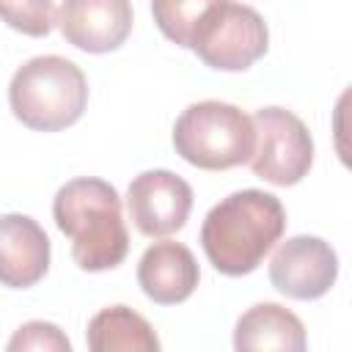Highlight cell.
<instances>
[{
    "mask_svg": "<svg viewBox=\"0 0 352 352\" xmlns=\"http://www.w3.org/2000/svg\"><path fill=\"white\" fill-rule=\"evenodd\" d=\"M283 228L286 209L272 192L239 190L206 212L201 248L217 272L239 278L264 261Z\"/></svg>",
    "mask_w": 352,
    "mask_h": 352,
    "instance_id": "cell-1",
    "label": "cell"
},
{
    "mask_svg": "<svg viewBox=\"0 0 352 352\" xmlns=\"http://www.w3.org/2000/svg\"><path fill=\"white\" fill-rule=\"evenodd\" d=\"M58 228L72 239V258L85 272L113 270L126 258L129 234L121 198L104 179L82 176L66 182L52 201Z\"/></svg>",
    "mask_w": 352,
    "mask_h": 352,
    "instance_id": "cell-2",
    "label": "cell"
},
{
    "mask_svg": "<svg viewBox=\"0 0 352 352\" xmlns=\"http://www.w3.org/2000/svg\"><path fill=\"white\" fill-rule=\"evenodd\" d=\"M16 121L36 132H58L80 121L88 104V82L77 63L60 55H38L22 63L8 85Z\"/></svg>",
    "mask_w": 352,
    "mask_h": 352,
    "instance_id": "cell-3",
    "label": "cell"
},
{
    "mask_svg": "<svg viewBox=\"0 0 352 352\" xmlns=\"http://www.w3.org/2000/svg\"><path fill=\"white\" fill-rule=\"evenodd\" d=\"M253 143V118L217 99L190 104L173 124L176 154L201 170H226L248 162Z\"/></svg>",
    "mask_w": 352,
    "mask_h": 352,
    "instance_id": "cell-4",
    "label": "cell"
},
{
    "mask_svg": "<svg viewBox=\"0 0 352 352\" xmlns=\"http://www.w3.org/2000/svg\"><path fill=\"white\" fill-rule=\"evenodd\" d=\"M270 47V30L250 6L223 0L198 25L190 50L217 72H245Z\"/></svg>",
    "mask_w": 352,
    "mask_h": 352,
    "instance_id": "cell-5",
    "label": "cell"
},
{
    "mask_svg": "<svg viewBox=\"0 0 352 352\" xmlns=\"http://www.w3.org/2000/svg\"><path fill=\"white\" fill-rule=\"evenodd\" d=\"M256 143L250 170L278 187L297 184L308 176L314 162V140L308 126L286 107H261L253 116Z\"/></svg>",
    "mask_w": 352,
    "mask_h": 352,
    "instance_id": "cell-6",
    "label": "cell"
},
{
    "mask_svg": "<svg viewBox=\"0 0 352 352\" xmlns=\"http://www.w3.org/2000/svg\"><path fill=\"white\" fill-rule=\"evenodd\" d=\"M126 206L143 236H168L184 228L192 209V187L173 170H143L126 190Z\"/></svg>",
    "mask_w": 352,
    "mask_h": 352,
    "instance_id": "cell-7",
    "label": "cell"
},
{
    "mask_svg": "<svg viewBox=\"0 0 352 352\" xmlns=\"http://www.w3.org/2000/svg\"><path fill=\"white\" fill-rule=\"evenodd\" d=\"M338 278V256L319 236H292L280 242L270 261L272 286L292 300H319Z\"/></svg>",
    "mask_w": 352,
    "mask_h": 352,
    "instance_id": "cell-8",
    "label": "cell"
},
{
    "mask_svg": "<svg viewBox=\"0 0 352 352\" xmlns=\"http://www.w3.org/2000/svg\"><path fill=\"white\" fill-rule=\"evenodd\" d=\"M55 25L63 38L82 52H113L132 30L129 0H63Z\"/></svg>",
    "mask_w": 352,
    "mask_h": 352,
    "instance_id": "cell-9",
    "label": "cell"
},
{
    "mask_svg": "<svg viewBox=\"0 0 352 352\" xmlns=\"http://www.w3.org/2000/svg\"><path fill=\"white\" fill-rule=\"evenodd\" d=\"M50 270V239L28 214L0 217V283L8 289L36 286Z\"/></svg>",
    "mask_w": 352,
    "mask_h": 352,
    "instance_id": "cell-10",
    "label": "cell"
},
{
    "mask_svg": "<svg viewBox=\"0 0 352 352\" xmlns=\"http://www.w3.org/2000/svg\"><path fill=\"white\" fill-rule=\"evenodd\" d=\"M201 280L198 261L192 250L182 242H154L146 248L138 264V283L148 300L157 305L184 302Z\"/></svg>",
    "mask_w": 352,
    "mask_h": 352,
    "instance_id": "cell-11",
    "label": "cell"
},
{
    "mask_svg": "<svg viewBox=\"0 0 352 352\" xmlns=\"http://www.w3.org/2000/svg\"><path fill=\"white\" fill-rule=\"evenodd\" d=\"M234 346L239 352H256V349L302 352L305 327L289 308L278 302H258L239 316L234 330Z\"/></svg>",
    "mask_w": 352,
    "mask_h": 352,
    "instance_id": "cell-12",
    "label": "cell"
},
{
    "mask_svg": "<svg viewBox=\"0 0 352 352\" xmlns=\"http://www.w3.org/2000/svg\"><path fill=\"white\" fill-rule=\"evenodd\" d=\"M88 346L94 352H157L160 338L154 327L126 305H110L88 322Z\"/></svg>",
    "mask_w": 352,
    "mask_h": 352,
    "instance_id": "cell-13",
    "label": "cell"
},
{
    "mask_svg": "<svg viewBox=\"0 0 352 352\" xmlns=\"http://www.w3.org/2000/svg\"><path fill=\"white\" fill-rule=\"evenodd\" d=\"M217 3L223 0H151V14L165 38L190 50L198 25Z\"/></svg>",
    "mask_w": 352,
    "mask_h": 352,
    "instance_id": "cell-14",
    "label": "cell"
},
{
    "mask_svg": "<svg viewBox=\"0 0 352 352\" xmlns=\"http://www.w3.org/2000/svg\"><path fill=\"white\" fill-rule=\"evenodd\" d=\"M0 19L25 33V36H47L55 25L52 0H0Z\"/></svg>",
    "mask_w": 352,
    "mask_h": 352,
    "instance_id": "cell-15",
    "label": "cell"
},
{
    "mask_svg": "<svg viewBox=\"0 0 352 352\" xmlns=\"http://www.w3.org/2000/svg\"><path fill=\"white\" fill-rule=\"evenodd\" d=\"M8 349L11 352H16V349H58V352H69L72 344L55 324H50V322H28L14 333V338L8 341Z\"/></svg>",
    "mask_w": 352,
    "mask_h": 352,
    "instance_id": "cell-16",
    "label": "cell"
}]
</instances>
